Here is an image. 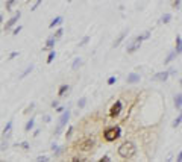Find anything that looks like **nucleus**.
<instances>
[{
  "instance_id": "nucleus-1",
  "label": "nucleus",
  "mask_w": 182,
  "mask_h": 162,
  "mask_svg": "<svg viewBox=\"0 0 182 162\" xmlns=\"http://www.w3.org/2000/svg\"><path fill=\"white\" fill-rule=\"evenodd\" d=\"M119 155L121 156L123 159H129L132 158V156H135L137 155V145L131 143V141H126V143H123L120 147H119Z\"/></svg>"
},
{
  "instance_id": "nucleus-2",
  "label": "nucleus",
  "mask_w": 182,
  "mask_h": 162,
  "mask_svg": "<svg viewBox=\"0 0 182 162\" xmlns=\"http://www.w3.org/2000/svg\"><path fill=\"white\" fill-rule=\"evenodd\" d=\"M120 133H121V129L119 126L109 127V129H106V130L103 132V138H105V141L112 143V141H115V139L120 136Z\"/></svg>"
},
{
  "instance_id": "nucleus-3",
  "label": "nucleus",
  "mask_w": 182,
  "mask_h": 162,
  "mask_svg": "<svg viewBox=\"0 0 182 162\" xmlns=\"http://www.w3.org/2000/svg\"><path fill=\"white\" fill-rule=\"evenodd\" d=\"M149 36H150V32H144V34L141 35V36H137L135 40H133V42L127 47V53H133V52H137L138 48H140V46H141V41H144V40H147Z\"/></svg>"
},
{
  "instance_id": "nucleus-4",
  "label": "nucleus",
  "mask_w": 182,
  "mask_h": 162,
  "mask_svg": "<svg viewBox=\"0 0 182 162\" xmlns=\"http://www.w3.org/2000/svg\"><path fill=\"white\" fill-rule=\"evenodd\" d=\"M94 145H96L94 139H84V141L76 144V149H79L81 152H91L94 149Z\"/></svg>"
},
{
  "instance_id": "nucleus-5",
  "label": "nucleus",
  "mask_w": 182,
  "mask_h": 162,
  "mask_svg": "<svg viewBox=\"0 0 182 162\" xmlns=\"http://www.w3.org/2000/svg\"><path fill=\"white\" fill-rule=\"evenodd\" d=\"M68 120H70V109H67V111L62 112V115H61V118H59V123H58V127H56V135L61 132V129L65 126Z\"/></svg>"
},
{
  "instance_id": "nucleus-6",
  "label": "nucleus",
  "mask_w": 182,
  "mask_h": 162,
  "mask_svg": "<svg viewBox=\"0 0 182 162\" xmlns=\"http://www.w3.org/2000/svg\"><path fill=\"white\" fill-rule=\"evenodd\" d=\"M121 109H123V103H121L120 100H117L115 103L111 106V109H109V117H111V118L119 117V115H120V112H121Z\"/></svg>"
},
{
  "instance_id": "nucleus-7",
  "label": "nucleus",
  "mask_w": 182,
  "mask_h": 162,
  "mask_svg": "<svg viewBox=\"0 0 182 162\" xmlns=\"http://www.w3.org/2000/svg\"><path fill=\"white\" fill-rule=\"evenodd\" d=\"M20 17H21V12L18 11V12L15 14L14 17H11V18H9V21H8L6 24H5V30H9V29L12 28V26H14V24H15V23H17V21H18V18H20Z\"/></svg>"
},
{
  "instance_id": "nucleus-8",
  "label": "nucleus",
  "mask_w": 182,
  "mask_h": 162,
  "mask_svg": "<svg viewBox=\"0 0 182 162\" xmlns=\"http://www.w3.org/2000/svg\"><path fill=\"white\" fill-rule=\"evenodd\" d=\"M170 71H161V73H156L153 76V79H156V80H161V82H165V80L169 79V76H170Z\"/></svg>"
},
{
  "instance_id": "nucleus-9",
  "label": "nucleus",
  "mask_w": 182,
  "mask_h": 162,
  "mask_svg": "<svg viewBox=\"0 0 182 162\" xmlns=\"http://www.w3.org/2000/svg\"><path fill=\"white\" fill-rule=\"evenodd\" d=\"M126 82L127 83H137V82H140V74L129 73V74H127V77H126Z\"/></svg>"
},
{
  "instance_id": "nucleus-10",
  "label": "nucleus",
  "mask_w": 182,
  "mask_h": 162,
  "mask_svg": "<svg viewBox=\"0 0 182 162\" xmlns=\"http://www.w3.org/2000/svg\"><path fill=\"white\" fill-rule=\"evenodd\" d=\"M126 35H127V30H123L121 34L119 35V38H117V40L114 41V47H119V46L121 44V41L125 40V36H126Z\"/></svg>"
},
{
  "instance_id": "nucleus-11",
  "label": "nucleus",
  "mask_w": 182,
  "mask_h": 162,
  "mask_svg": "<svg viewBox=\"0 0 182 162\" xmlns=\"http://www.w3.org/2000/svg\"><path fill=\"white\" fill-rule=\"evenodd\" d=\"M68 89H70V86H68V85H61L59 89H58V95L64 97V95H65V93H68Z\"/></svg>"
},
{
  "instance_id": "nucleus-12",
  "label": "nucleus",
  "mask_w": 182,
  "mask_h": 162,
  "mask_svg": "<svg viewBox=\"0 0 182 162\" xmlns=\"http://www.w3.org/2000/svg\"><path fill=\"white\" fill-rule=\"evenodd\" d=\"M55 41H56V38H55V36H50V38L47 40V42H46V47L42 48V50H46V48H53V46H55Z\"/></svg>"
},
{
  "instance_id": "nucleus-13",
  "label": "nucleus",
  "mask_w": 182,
  "mask_h": 162,
  "mask_svg": "<svg viewBox=\"0 0 182 162\" xmlns=\"http://www.w3.org/2000/svg\"><path fill=\"white\" fill-rule=\"evenodd\" d=\"M175 50L178 52V53H182V38H181L179 35L176 36V48H175Z\"/></svg>"
},
{
  "instance_id": "nucleus-14",
  "label": "nucleus",
  "mask_w": 182,
  "mask_h": 162,
  "mask_svg": "<svg viewBox=\"0 0 182 162\" xmlns=\"http://www.w3.org/2000/svg\"><path fill=\"white\" fill-rule=\"evenodd\" d=\"M34 124H35V120H34V118H30V120L26 123V126H24V132H30L32 127H34Z\"/></svg>"
},
{
  "instance_id": "nucleus-15",
  "label": "nucleus",
  "mask_w": 182,
  "mask_h": 162,
  "mask_svg": "<svg viewBox=\"0 0 182 162\" xmlns=\"http://www.w3.org/2000/svg\"><path fill=\"white\" fill-rule=\"evenodd\" d=\"M175 106L176 108H182V94H176V97H175Z\"/></svg>"
},
{
  "instance_id": "nucleus-16",
  "label": "nucleus",
  "mask_w": 182,
  "mask_h": 162,
  "mask_svg": "<svg viewBox=\"0 0 182 162\" xmlns=\"http://www.w3.org/2000/svg\"><path fill=\"white\" fill-rule=\"evenodd\" d=\"M176 55H179V53L176 52V50H173V52H172V53H170V55L167 56V59L164 61V64H170V62H172L173 59H175V56H176Z\"/></svg>"
},
{
  "instance_id": "nucleus-17",
  "label": "nucleus",
  "mask_w": 182,
  "mask_h": 162,
  "mask_svg": "<svg viewBox=\"0 0 182 162\" xmlns=\"http://www.w3.org/2000/svg\"><path fill=\"white\" fill-rule=\"evenodd\" d=\"M61 23H62V17H56V18L52 20V23L49 24V28H55L56 24H61Z\"/></svg>"
},
{
  "instance_id": "nucleus-18",
  "label": "nucleus",
  "mask_w": 182,
  "mask_h": 162,
  "mask_svg": "<svg viewBox=\"0 0 182 162\" xmlns=\"http://www.w3.org/2000/svg\"><path fill=\"white\" fill-rule=\"evenodd\" d=\"M170 20H172V14H164L162 17H161V20H159V21H161V23H164V24H165V23H169Z\"/></svg>"
},
{
  "instance_id": "nucleus-19",
  "label": "nucleus",
  "mask_w": 182,
  "mask_h": 162,
  "mask_svg": "<svg viewBox=\"0 0 182 162\" xmlns=\"http://www.w3.org/2000/svg\"><path fill=\"white\" fill-rule=\"evenodd\" d=\"M32 70H34V65H29V67H28V68H26V70H24V71H23V73H21V76H20V79H24V77H26V76H28V74H29V73L32 71Z\"/></svg>"
},
{
  "instance_id": "nucleus-20",
  "label": "nucleus",
  "mask_w": 182,
  "mask_h": 162,
  "mask_svg": "<svg viewBox=\"0 0 182 162\" xmlns=\"http://www.w3.org/2000/svg\"><path fill=\"white\" fill-rule=\"evenodd\" d=\"M82 64V59L81 58H76L74 59V62H73V65H71V70H78V67Z\"/></svg>"
},
{
  "instance_id": "nucleus-21",
  "label": "nucleus",
  "mask_w": 182,
  "mask_h": 162,
  "mask_svg": "<svg viewBox=\"0 0 182 162\" xmlns=\"http://www.w3.org/2000/svg\"><path fill=\"white\" fill-rule=\"evenodd\" d=\"M15 2H17V0H6V3H5V8H6V11H11V8L14 6Z\"/></svg>"
},
{
  "instance_id": "nucleus-22",
  "label": "nucleus",
  "mask_w": 182,
  "mask_h": 162,
  "mask_svg": "<svg viewBox=\"0 0 182 162\" xmlns=\"http://www.w3.org/2000/svg\"><path fill=\"white\" fill-rule=\"evenodd\" d=\"M55 58H56V53L52 50V52L49 53V56H47V64H52V62H53V59H55Z\"/></svg>"
},
{
  "instance_id": "nucleus-23",
  "label": "nucleus",
  "mask_w": 182,
  "mask_h": 162,
  "mask_svg": "<svg viewBox=\"0 0 182 162\" xmlns=\"http://www.w3.org/2000/svg\"><path fill=\"white\" fill-rule=\"evenodd\" d=\"M85 105H87V99H85V97H81V99L78 100V106L79 108H85Z\"/></svg>"
},
{
  "instance_id": "nucleus-24",
  "label": "nucleus",
  "mask_w": 182,
  "mask_h": 162,
  "mask_svg": "<svg viewBox=\"0 0 182 162\" xmlns=\"http://www.w3.org/2000/svg\"><path fill=\"white\" fill-rule=\"evenodd\" d=\"M52 150L55 152V156H59V153H61V147H58L56 144H52Z\"/></svg>"
},
{
  "instance_id": "nucleus-25",
  "label": "nucleus",
  "mask_w": 182,
  "mask_h": 162,
  "mask_svg": "<svg viewBox=\"0 0 182 162\" xmlns=\"http://www.w3.org/2000/svg\"><path fill=\"white\" fill-rule=\"evenodd\" d=\"M62 34H64V29L61 28V29H58V30L55 32V35H53V36H55V38H56V40H59V38H61V36H62Z\"/></svg>"
},
{
  "instance_id": "nucleus-26",
  "label": "nucleus",
  "mask_w": 182,
  "mask_h": 162,
  "mask_svg": "<svg viewBox=\"0 0 182 162\" xmlns=\"http://www.w3.org/2000/svg\"><path fill=\"white\" fill-rule=\"evenodd\" d=\"M11 127H12V120H11V121H8V124L5 126V129H3V133H8V132L11 130Z\"/></svg>"
},
{
  "instance_id": "nucleus-27",
  "label": "nucleus",
  "mask_w": 182,
  "mask_h": 162,
  "mask_svg": "<svg viewBox=\"0 0 182 162\" xmlns=\"http://www.w3.org/2000/svg\"><path fill=\"white\" fill-rule=\"evenodd\" d=\"M181 123H182V114H181V115H179V117H178V118H176V120L173 121V127H178Z\"/></svg>"
},
{
  "instance_id": "nucleus-28",
  "label": "nucleus",
  "mask_w": 182,
  "mask_h": 162,
  "mask_svg": "<svg viewBox=\"0 0 182 162\" xmlns=\"http://www.w3.org/2000/svg\"><path fill=\"white\" fill-rule=\"evenodd\" d=\"M41 3H42V0H36V2L34 3V6L30 8V11H35V9H36V8H38L40 5H41Z\"/></svg>"
},
{
  "instance_id": "nucleus-29",
  "label": "nucleus",
  "mask_w": 182,
  "mask_h": 162,
  "mask_svg": "<svg viewBox=\"0 0 182 162\" xmlns=\"http://www.w3.org/2000/svg\"><path fill=\"white\" fill-rule=\"evenodd\" d=\"M115 82H117V77H115V76H111V77L108 79V85H114Z\"/></svg>"
},
{
  "instance_id": "nucleus-30",
  "label": "nucleus",
  "mask_w": 182,
  "mask_h": 162,
  "mask_svg": "<svg viewBox=\"0 0 182 162\" xmlns=\"http://www.w3.org/2000/svg\"><path fill=\"white\" fill-rule=\"evenodd\" d=\"M172 5H173V8H175V9H178V8H179V5H181V0H173Z\"/></svg>"
},
{
  "instance_id": "nucleus-31",
  "label": "nucleus",
  "mask_w": 182,
  "mask_h": 162,
  "mask_svg": "<svg viewBox=\"0 0 182 162\" xmlns=\"http://www.w3.org/2000/svg\"><path fill=\"white\" fill-rule=\"evenodd\" d=\"M88 41H90V36H85V38H84L81 42H79V46H85V44H87Z\"/></svg>"
},
{
  "instance_id": "nucleus-32",
  "label": "nucleus",
  "mask_w": 182,
  "mask_h": 162,
  "mask_svg": "<svg viewBox=\"0 0 182 162\" xmlns=\"http://www.w3.org/2000/svg\"><path fill=\"white\" fill-rule=\"evenodd\" d=\"M36 161H38V162H41V161H49V158H47V156H38Z\"/></svg>"
},
{
  "instance_id": "nucleus-33",
  "label": "nucleus",
  "mask_w": 182,
  "mask_h": 162,
  "mask_svg": "<svg viewBox=\"0 0 182 162\" xmlns=\"http://www.w3.org/2000/svg\"><path fill=\"white\" fill-rule=\"evenodd\" d=\"M108 161H111L109 156H103V158H100V162H108Z\"/></svg>"
},
{
  "instance_id": "nucleus-34",
  "label": "nucleus",
  "mask_w": 182,
  "mask_h": 162,
  "mask_svg": "<svg viewBox=\"0 0 182 162\" xmlns=\"http://www.w3.org/2000/svg\"><path fill=\"white\" fill-rule=\"evenodd\" d=\"M17 55H18V52H12V53L9 55V59H14V58L17 56Z\"/></svg>"
},
{
  "instance_id": "nucleus-35",
  "label": "nucleus",
  "mask_w": 182,
  "mask_h": 162,
  "mask_svg": "<svg viewBox=\"0 0 182 162\" xmlns=\"http://www.w3.org/2000/svg\"><path fill=\"white\" fill-rule=\"evenodd\" d=\"M20 30H21V26H18L17 29H14V35H18V34H20Z\"/></svg>"
},
{
  "instance_id": "nucleus-36",
  "label": "nucleus",
  "mask_w": 182,
  "mask_h": 162,
  "mask_svg": "<svg viewBox=\"0 0 182 162\" xmlns=\"http://www.w3.org/2000/svg\"><path fill=\"white\" fill-rule=\"evenodd\" d=\"M20 145H21V147H23V149H29V144L26 143V141H24V143H21Z\"/></svg>"
},
{
  "instance_id": "nucleus-37",
  "label": "nucleus",
  "mask_w": 182,
  "mask_h": 162,
  "mask_svg": "<svg viewBox=\"0 0 182 162\" xmlns=\"http://www.w3.org/2000/svg\"><path fill=\"white\" fill-rule=\"evenodd\" d=\"M32 109H34V105H30V108H28V109H26L24 112H26V114H29V112H30Z\"/></svg>"
},
{
  "instance_id": "nucleus-38",
  "label": "nucleus",
  "mask_w": 182,
  "mask_h": 162,
  "mask_svg": "<svg viewBox=\"0 0 182 162\" xmlns=\"http://www.w3.org/2000/svg\"><path fill=\"white\" fill-rule=\"evenodd\" d=\"M71 161H73V162H78V161H85V159H84V158H73Z\"/></svg>"
},
{
  "instance_id": "nucleus-39",
  "label": "nucleus",
  "mask_w": 182,
  "mask_h": 162,
  "mask_svg": "<svg viewBox=\"0 0 182 162\" xmlns=\"http://www.w3.org/2000/svg\"><path fill=\"white\" fill-rule=\"evenodd\" d=\"M71 132H73V127H68V132H67V136H70V135H71Z\"/></svg>"
},
{
  "instance_id": "nucleus-40",
  "label": "nucleus",
  "mask_w": 182,
  "mask_h": 162,
  "mask_svg": "<svg viewBox=\"0 0 182 162\" xmlns=\"http://www.w3.org/2000/svg\"><path fill=\"white\" fill-rule=\"evenodd\" d=\"M56 111H58V112H64V108H62V106H58Z\"/></svg>"
},
{
  "instance_id": "nucleus-41",
  "label": "nucleus",
  "mask_w": 182,
  "mask_h": 162,
  "mask_svg": "<svg viewBox=\"0 0 182 162\" xmlns=\"http://www.w3.org/2000/svg\"><path fill=\"white\" fill-rule=\"evenodd\" d=\"M44 121H46V123H50V117H49V115L44 117Z\"/></svg>"
},
{
  "instance_id": "nucleus-42",
  "label": "nucleus",
  "mask_w": 182,
  "mask_h": 162,
  "mask_svg": "<svg viewBox=\"0 0 182 162\" xmlns=\"http://www.w3.org/2000/svg\"><path fill=\"white\" fill-rule=\"evenodd\" d=\"M176 161H182V152L179 153V156H178V158H176Z\"/></svg>"
},
{
  "instance_id": "nucleus-43",
  "label": "nucleus",
  "mask_w": 182,
  "mask_h": 162,
  "mask_svg": "<svg viewBox=\"0 0 182 162\" xmlns=\"http://www.w3.org/2000/svg\"><path fill=\"white\" fill-rule=\"evenodd\" d=\"M52 106H53V108H58V102L55 100V102H53V103H52Z\"/></svg>"
},
{
  "instance_id": "nucleus-44",
  "label": "nucleus",
  "mask_w": 182,
  "mask_h": 162,
  "mask_svg": "<svg viewBox=\"0 0 182 162\" xmlns=\"http://www.w3.org/2000/svg\"><path fill=\"white\" fill-rule=\"evenodd\" d=\"M68 2H73V0H68Z\"/></svg>"
}]
</instances>
